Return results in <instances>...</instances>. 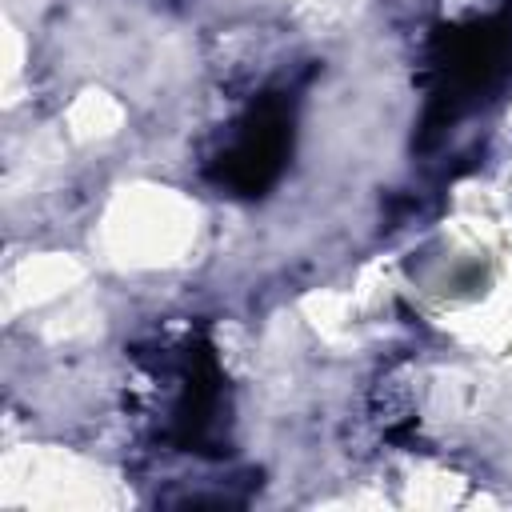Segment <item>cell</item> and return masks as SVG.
Instances as JSON below:
<instances>
[{
	"label": "cell",
	"instance_id": "6da1fadb",
	"mask_svg": "<svg viewBox=\"0 0 512 512\" xmlns=\"http://www.w3.org/2000/svg\"><path fill=\"white\" fill-rule=\"evenodd\" d=\"M512 72V12L440 28L432 44V100L424 112V144L456 124L476 100L500 88Z\"/></svg>",
	"mask_w": 512,
	"mask_h": 512
},
{
	"label": "cell",
	"instance_id": "7a4b0ae2",
	"mask_svg": "<svg viewBox=\"0 0 512 512\" xmlns=\"http://www.w3.org/2000/svg\"><path fill=\"white\" fill-rule=\"evenodd\" d=\"M292 152V100L280 92L260 96L212 156L208 176L232 196H264L284 172Z\"/></svg>",
	"mask_w": 512,
	"mask_h": 512
},
{
	"label": "cell",
	"instance_id": "3957f363",
	"mask_svg": "<svg viewBox=\"0 0 512 512\" xmlns=\"http://www.w3.org/2000/svg\"><path fill=\"white\" fill-rule=\"evenodd\" d=\"M220 368L212 348L196 344L184 360V376H180V396L172 404V436L184 448H204V440L216 432V412H220Z\"/></svg>",
	"mask_w": 512,
	"mask_h": 512
}]
</instances>
